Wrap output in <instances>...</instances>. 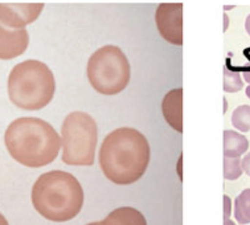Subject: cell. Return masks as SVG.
<instances>
[{
    "instance_id": "cell-1",
    "label": "cell",
    "mask_w": 250,
    "mask_h": 225,
    "mask_svg": "<svg viewBox=\"0 0 250 225\" xmlns=\"http://www.w3.org/2000/svg\"><path fill=\"white\" fill-rule=\"evenodd\" d=\"M100 165L106 178L115 184H132L145 175L150 162V144L132 127H119L105 138L100 148Z\"/></svg>"
},
{
    "instance_id": "cell-2",
    "label": "cell",
    "mask_w": 250,
    "mask_h": 225,
    "mask_svg": "<svg viewBox=\"0 0 250 225\" xmlns=\"http://www.w3.org/2000/svg\"><path fill=\"white\" fill-rule=\"evenodd\" d=\"M4 143L15 161L31 168L52 163L61 148V138L55 127L33 117L18 118L9 124Z\"/></svg>"
},
{
    "instance_id": "cell-3",
    "label": "cell",
    "mask_w": 250,
    "mask_h": 225,
    "mask_svg": "<svg viewBox=\"0 0 250 225\" xmlns=\"http://www.w3.org/2000/svg\"><path fill=\"white\" fill-rule=\"evenodd\" d=\"M33 207L46 220L64 223L77 216L83 205V189L72 174L65 171L45 172L32 188Z\"/></svg>"
},
{
    "instance_id": "cell-4",
    "label": "cell",
    "mask_w": 250,
    "mask_h": 225,
    "mask_svg": "<svg viewBox=\"0 0 250 225\" xmlns=\"http://www.w3.org/2000/svg\"><path fill=\"white\" fill-rule=\"evenodd\" d=\"M55 89V76L41 61H23L9 73V100L23 110H40L49 105Z\"/></svg>"
},
{
    "instance_id": "cell-5",
    "label": "cell",
    "mask_w": 250,
    "mask_h": 225,
    "mask_svg": "<svg viewBox=\"0 0 250 225\" xmlns=\"http://www.w3.org/2000/svg\"><path fill=\"white\" fill-rule=\"evenodd\" d=\"M131 77V68L121 48L106 45L96 51L87 62V78L97 92L114 96L123 92Z\"/></svg>"
},
{
    "instance_id": "cell-6",
    "label": "cell",
    "mask_w": 250,
    "mask_h": 225,
    "mask_svg": "<svg viewBox=\"0 0 250 225\" xmlns=\"http://www.w3.org/2000/svg\"><path fill=\"white\" fill-rule=\"evenodd\" d=\"M62 162L69 165H91L97 147L96 121L83 111H73L61 127Z\"/></svg>"
},
{
    "instance_id": "cell-7",
    "label": "cell",
    "mask_w": 250,
    "mask_h": 225,
    "mask_svg": "<svg viewBox=\"0 0 250 225\" xmlns=\"http://www.w3.org/2000/svg\"><path fill=\"white\" fill-rule=\"evenodd\" d=\"M156 25L164 40L173 44H183V4L162 3L155 15Z\"/></svg>"
},
{
    "instance_id": "cell-8",
    "label": "cell",
    "mask_w": 250,
    "mask_h": 225,
    "mask_svg": "<svg viewBox=\"0 0 250 225\" xmlns=\"http://www.w3.org/2000/svg\"><path fill=\"white\" fill-rule=\"evenodd\" d=\"M44 8L42 3H0V23L8 29H25Z\"/></svg>"
},
{
    "instance_id": "cell-9",
    "label": "cell",
    "mask_w": 250,
    "mask_h": 225,
    "mask_svg": "<svg viewBox=\"0 0 250 225\" xmlns=\"http://www.w3.org/2000/svg\"><path fill=\"white\" fill-rule=\"evenodd\" d=\"M29 35L27 29H8L0 23V60H12L27 51Z\"/></svg>"
},
{
    "instance_id": "cell-10",
    "label": "cell",
    "mask_w": 250,
    "mask_h": 225,
    "mask_svg": "<svg viewBox=\"0 0 250 225\" xmlns=\"http://www.w3.org/2000/svg\"><path fill=\"white\" fill-rule=\"evenodd\" d=\"M164 120L167 123L176 130L178 133H183V89H173L166 94L162 103Z\"/></svg>"
},
{
    "instance_id": "cell-11",
    "label": "cell",
    "mask_w": 250,
    "mask_h": 225,
    "mask_svg": "<svg viewBox=\"0 0 250 225\" xmlns=\"http://www.w3.org/2000/svg\"><path fill=\"white\" fill-rule=\"evenodd\" d=\"M100 225H147L145 216L141 212L131 207H122L110 212Z\"/></svg>"
},
{
    "instance_id": "cell-12",
    "label": "cell",
    "mask_w": 250,
    "mask_h": 225,
    "mask_svg": "<svg viewBox=\"0 0 250 225\" xmlns=\"http://www.w3.org/2000/svg\"><path fill=\"white\" fill-rule=\"evenodd\" d=\"M249 148L248 139L237 131H224V155L229 159H238Z\"/></svg>"
},
{
    "instance_id": "cell-13",
    "label": "cell",
    "mask_w": 250,
    "mask_h": 225,
    "mask_svg": "<svg viewBox=\"0 0 250 225\" xmlns=\"http://www.w3.org/2000/svg\"><path fill=\"white\" fill-rule=\"evenodd\" d=\"M234 216L241 225L250 224V189L242 191L234 203Z\"/></svg>"
},
{
    "instance_id": "cell-14",
    "label": "cell",
    "mask_w": 250,
    "mask_h": 225,
    "mask_svg": "<svg viewBox=\"0 0 250 225\" xmlns=\"http://www.w3.org/2000/svg\"><path fill=\"white\" fill-rule=\"evenodd\" d=\"M233 126L240 131H249L250 130V106L242 105L237 107L232 114Z\"/></svg>"
},
{
    "instance_id": "cell-15",
    "label": "cell",
    "mask_w": 250,
    "mask_h": 225,
    "mask_svg": "<svg viewBox=\"0 0 250 225\" xmlns=\"http://www.w3.org/2000/svg\"><path fill=\"white\" fill-rule=\"evenodd\" d=\"M224 73H225V76H224V89H225V92L236 93L238 90H241L244 83H242V80L238 72L229 69L228 66H225Z\"/></svg>"
},
{
    "instance_id": "cell-16",
    "label": "cell",
    "mask_w": 250,
    "mask_h": 225,
    "mask_svg": "<svg viewBox=\"0 0 250 225\" xmlns=\"http://www.w3.org/2000/svg\"><path fill=\"white\" fill-rule=\"evenodd\" d=\"M242 165L240 159H229L225 158L224 161V176L225 179L236 180L242 175Z\"/></svg>"
},
{
    "instance_id": "cell-17",
    "label": "cell",
    "mask_w": 250,
    "mask_h": 225,
    "mask_svg": "<svg viewBox=\"0 0 250 225\" xmlns=\"http://www.w3.org/2000/svg\"><path fill=\"white\" fill-rule=\"evenodd\" d=\"M230 216V199L224 196V221L229 220Z\"/></svg>"
},
{
    "instance_id": "cell-18",
    "label": "cell",
    "mask_w": 250,
    "mask_h": 225,
    "mask_svg": "<svg viewBox=\"0 0 250 225\" xmlns=\"http://www.w3.org/2000/svg\"><path fill=\"white\" fill-rule=\"evenodd\" d=\"M241 165H242V171L246 172V174L250 176V152L245 156V158H244V159H242Z\"/></svg>"
},
{
    "instance_id": "cell-19",
    "label": "cell",
    "mask_w": 250,
    "mask_h": 225,
    "mask_svg": "<svg viewBox=\"0 0 250 225\" xmlns=\"http://www.w3.org/2000/svg\"><path fill=\"white\" fill-rule=\"evenodd\" d=\"M0 225H9L8 221H7V219H5L1 213H0Z\"/></svg>"
},
{
    "instance_id": "cell-20",
    "label": "cell",
    "mask_w": 250,
    "mask_h": 225,
    "mask_svg": "<svg viewBox=\"0 0 250 225\" xmlns=\"http://www.w3.org/2000/svg\"><path fill=\"white\" fill-rule=\"evenodd\" d=\"M246 31H248V33H249L250 35V15L249 16H248V19H246Z\"/></svg>"
},
{
    "instance_id": "cell-21",
    "label": "cell",
    "mask_w": 250,
    "mask_h": 225,
    "mask_svg": "<svg viewBox=\"0 0 250 225\" xmlns=\"http://www.w3.org/2000/svg\"><path fill=\"white\" fill-rule=\"evenodd\" d=\"M224 225H236V224H234V223H232L230 220H225L224 221Z\"/></svg>"
},
{
    "instance_id": "cell-22",
    "label": "cell",
    "mask_w": 250,
    "mask_h": 225,
    "mask_svg": "<svg viewBox=\"0 0 250 225\" xmlns=\"http://www.w3.org/2000/svg\"><path fill=\"white\" fill-rule=\"evenodd\" d=\"M246 96H248L250 98V85H249V87L246 89Z\"/></svg>"
},
{
    "instance_id": "cell-23",
    "label": "cell",
    "mask_w": 250,
    "mask_h": 225,
    "mask_svg": "<svg viewBox=\"0 0 250 225\" xmlns=\"http://www.w3.org/2000/svg\"><path fill=\"white\" fill-rule=\"evenodd\" d=\"M87 225H100V221H98V223H90V224Z\"/></svg>"
}]
</instances>
